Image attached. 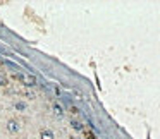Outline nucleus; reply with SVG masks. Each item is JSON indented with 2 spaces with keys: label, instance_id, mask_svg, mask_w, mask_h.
<instances>
[{
  "label": "nucleus",
  "instance_id": "1",
  "mask_svg": "<svg viewBox=\"0 0 160 139\" xmlns=\"http://www.w3.org/2000/svg\"><path fill=\"white\" fill-rule=\"evenodd\" d=\"M7 131L10 132V134L19 132V122H17L16 118H10V120H7Z\"/></svg>",
  "mask_w": 160,
  "mask_h": 139
},
{
  "label": "nucleus",
  "instance_id": "2",
  "mask_svg": "<svg viewBox=\"0 0 160 139\" xmlns=\"http://www.w3.org/2000/svg\"><path fill=\"white\" fill-rule=\"evenodd\" d=\"M21 79H22V83L26 84V86H35L36 84V77L33 76V74H24Z\"/></svg>",
  "mask_w": 160,
  "mask_h": 139
},
{
  "label": "nucleus",
  "instance_id": "3",
  "mask_svg": "<svg viewBox=\"0 0 160 139\" xmlns=\"http://www.w3.org/2000/svg\"><path fill=\"white\" fill-rule=\"evenodd\" d=\"M52 110H54V113H55L57 118L64 117V110L60 108V105H59V103H54V105H52Z\"/></svg>",
  "mask_w": 160,
  "mask_h": 139
},
{
  "label": "nucleus",
  "instance_id": "4",
  "mask_svg": "<svg viewBox=\"0 0 160 139\" xmlns=\"http://www.w3.org/2000/svg\"><path fill=\"white\" fill-rule=\"evenodd\" d=\"M40 139H54V131H50V129L42 131L40 132Z\"/></svg>",
  "mask_w": 160,
  "mask_h": 139
},
{
  "label": "nucleus",
  "instance_id": "5",
  "mask_svg": "<svg viewBox=\"0 0 160 139\" xmlns=\"http://www.w3.org/2000/svg\"><path fill=\"white\" fill-rule=\"evenodd\" d=\"M71 125H72V127H74V129H76V131H81V129H83V125L79 124V122H77V120H71Z\"/></svg>",
  "mask_w": 160,
  "mask_h": 139
},
{
  "label": "nucleus",
  "instance_id": "6",
  "mask_svg": "<svg viewBox=\"0 0 160 139\" xmlns=\"http://www.w3.org/2000/svg\"><path fill=\"white\" fill-rule=\"evenodd\" d=\"M16 108H17V110H26V103L19 101V103H16Z\"/></svg>",
  "mask_w": 160,
  "mask_h": 139
},
{
  "label": "nucleus",
  "instance_id": "7",
  "mask_svg": "<svg viewBox=\"0 0 160 139\" xmlns=\"http://www.w3.org/2000/svg\"><path fill=\"white\" fill-rule=\"evenodd\" d=\"M0 86H2V88H4V86H7V79H5L4 76H0Z\"/></svg>",
  "mask_w": 160,
  "mask_h": 139
}]
</instances>
